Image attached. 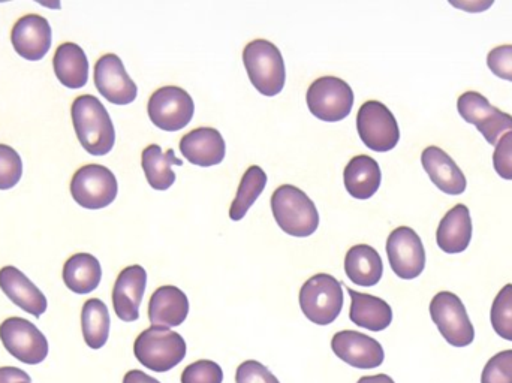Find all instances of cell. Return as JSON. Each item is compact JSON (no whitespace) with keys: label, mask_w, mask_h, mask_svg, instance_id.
<instances>
[{"label":"cell","mask_w":512,"mask_h":383,"mask_svg":"<svg viewBox=\"0 0 512 383\" xmlns=\"http://www.w3.org/2000/svg\"><path fill=\"white\" fill-rule=\"evenodd\" d=\"M72 123L83 149L92 156H105L113 150L116 131L107 108L92 95L78 96L72 102Z\"/></svg>","instance_id":"1"},{"label":"cell","mask_w":512,"mask_h":383,"mask_svg":"<svg viewBox=\"0 0 512 383\" xmlns=\"http://www.w3.org/2000/svg\"><path fill=\"white\" fill-rule=\"evenodd\" d=\"M271 211L279 228L292 237H310L318 229L316 205L295 186L283 185L276 189L271 196Z\"/></svg>","instance_id":"2"},{"label":"cell","mask_w":512,"mask_h":383,"mask_svg":"<svg viewBox=\"0 0 512 383\" xmlns=\"http://www.w3.org/2000/svg\"><path fill=\"white\" fill-rule=\"evenodd\" d=\"M134 354L146 369L156 373L170 372L185 360L186 342L176 331L152 325L135 340Z\"/></svg>","instance_id":"3"},{"label":"cell","mask_w":512,"mask_h":383,"mask_svg":"<svg viewBox=\"0 0 512 383\" xmlns=\"http://www.w3.org/2000/svg\"><path fill=\"white\" fill-rule=\"evenodd\" d=\"M243 63L249 80L261 95H279L285 86L286 71L282 54L276 45L265 39H255L243 51Z\"/></svg>","instance_id":"4"},{"label":"cell","mask_w":512,"mask_h":383,"mask_svg":"<svg viewBox=\"0 0 512 383\" xmlns=\"http://www.w3.org/2000/svg\"><path fill=\"white\" fill-rule=\"evenodd\" d=\"M300 307L313 324H333L343 309L342 283L330 274L310 277L300 291Z\"/></svg>","instance_id":"5"},{"label":"cell","mask_w":512,"mask_h":383,"mask_svg":"<svg viewBox=\"0 0 512 383\" xmlns=\"http://www.w3.org/2000/svg\"><path fill=\"white\" fill-rule=\"evenodd\" d=\"M307 107L316 119L336 123L351 114L354 92L346 81L337 77H321L307 90Z\"/></svg>","instance_id":"6"},{"label":"cell","mask_w":512,"mask_h":383,"mask_svg":"<svg viewBox=\"0 0 512 383\" xmlns=\"http://www.w3.org/2000/svg\"><path fill=\"white\" fill-rule=\"evenodd\" d=\"M430 316L439 333L454 348H466L475 340V328L465 304L453 292H439L430 303Z\"/></svg>","instance_id":"7"},{"label":"cell","mask_w":512,"mask_h":383,"mask_svg":"<svg viewBox=\"0 0 512 383\" xmlns=\"http://www.w3.org/2000/svg\"><path fill=\"white\" fill-rule=\"evenodd\" d=\"M357 131L367 149L385 153L399 144L400 129L396 117L387 105L379 101H367L357 114Z\"/></svg>","instance_id":"8"},{"label":"cell","mask_w":512,"mask_h":383,"mask_svg":"<svg viewBox=\"0 0 512 383\" xmlns=\"http://www.w3.org/2000/svg\"><path fill=\"white\" fill-rule=\"evenodd\" d=\"M147 113L156 128L165 132L182 131L194 117V99L182 87H161L150 96Z\"/></svg>","instance_id":"9"},{"label":"cell","mask_w":512,"mask_h":383,"mask_svg":"<svg viewBox=\"0 0 512 383\" xmlns=\"http://www.w3.org/2000/svg\"><path fill=\"white\" fill-rule=\"evenodd\" d=\"M119 192L116 176L102 165H86L71 180V195L87 210H101L113 204Z\"/></svg>","instance_id":"10"},{"label":"cell","mask_w":512,"mask_h":383,"mask_svg":"<svg viewBox=\"0 0 512 383\" xmlns=\"http://www.w3.org/2000/svg\"><path fill=\"white\" fill-rule=\"evenodd\" d=\"M457 110L466 123L478 129L490 146H496L505 134L512 131V116L493 107L481 93H463L457 101Z\"/></svg>","instance_id":"11"},{"label":"cell","mask_w":512,"mask_h":383,"mask_svg":"<svg viewBox=\"0 0 512 383\" xmlns=\"http://www.w3.org/2000/svg\"><path fill=\"white\" fill-rule=\"evenodd\" d=\"M0 340L6 351L21 363L36 366L47 358V337L27 319H6L0 325Z\"/></svg>","instance_id":"12"},{"label":"cell","mask_w":512,"mask_h":383,"mask_svg":"<svg viewBox=\"0 0 512 383\" xmlns=\"http://www.w3.org/2000/svg\"><path fill=\"white\" fill-rule=\"evenodd\" d=\"M387 256L391 270L403 280L417 279L426 268L423 241L408 226H400L388 235Z\"/></svg>","instance_id":"13"},{"label":"cell","mask_w":512,"mask_h":383,"mask_svg":"<svg viewBox=\"0 0 512 383\" xmlns=\"http://www.w3.org/2000/svg\"><path fill=\"white\" fill-rule=\"evenodd\" d=\"M95 86L114 105H129L137 99V84L129 77L116 54H105L96 62Z\"/></svg>","instance_id":"14"},{"label":"cell","mask_w":512,"mask_h":383,"mask_svg":"<svg viewBox=\"0 0 512 383\" xmlns=\"http://www.w3.org/2000/svg\"><path fill=\"white\" fill-rule=\"evenodd\" d=\"M331 349L337 358L355 369H376L385 360L381 343L358 331H340L331 340Z\"/></svg>","instance_id":"15"},{"label":"cell","mask_w":512,"mask_h":383,"mask_svg":"<svg viewBox=\"0 0 512 383\" xmlns=\"http://www.w3.org/2000/svg\"><path fill=\"white\" fill-rule=\"evenodd\" d=\"M51 26L47 18L29 14L21 17L12 27L11 42L18 56L30 62H38L47 56L51 48Z\"/></svg>","instance_id":"16"},{"label":"cell","mask_w":512,"mask_h":383,"mask_svg":"<svg viewBox=\"0 0 512 383\" xmlns=\"http://www.w3.org/2000/svg\"><path fill=\"white\" fill-rule=\"evenodd\" d=\"M147 286V273L141 265L126 267L117 277L113 289V306L117 318L135 322L140 318V306Z\"/></svg>","instance_id":"17"},{"label":"cell","mask_w":512,"mask_h":383,"mask_svg":"<svg viewBox=\"0 0 512 383\" xmlns=\"http://www.w3.org/2000/svg\"><path fill=\"white\" fill-rule=\"evenodd\" d=\"M0 289L6 297L24 312L35 318H41L47 312V298L41 289L15 267H3L0 270Z\"/></svg>","instance_id":"18"},{"label":"cell","mask_w":512,"mask_h":383,"mask_svg":"<svg viewBox=\"0 0 512 383\" xmlns=\"http://www.w3.org/2000/svg\"><path fill=\"white\" fill-rule=\"evenodd\" d=\"M180 152L192 165L209 168L224 161L227 146L221 132L213 128H198L180 140Z\"/></svg>","instance_id":"19"},{"label":"cell","mask_w":512,"mask_h":383,"mask_svg":"<svg viewBox=\"0 0 512 383\" xmlns=\"http://www.w3.org/2000/svg\"><path fill=\"white\" fill-rule=\"evenodd\" d=\"M421 164L439 191L447 195H462L468 186L465 174L450 155L436 146L427 147L421 153Z\"/></svg>","instance_id":"20"},{"label":"cell","mask_w":512,"mask_h":383,"mask_svg":"<svg viewBox=\"0 0 512 383\" xmlns=\"http://www.w3.org/2000/svg\"><path fill=\"white\" fill-rule=\"evenodd\" d=\"M189 315V300L177 286H162L149 301V319L156 327H179Z\"/></svg>","instance_id":"21"},{"label":"cell","mask_w":512,"mask_h":383,"mask_svg":"<svg viewBox=\"0 0 512 383\" xmlns=\"http://www.w3.org/2000/svg\"><path fill=\"white\" fill-rule=\"evenodd\" d=\"M472 240L471 211L465 204L451 208L439 223L436 241L439 249L448 255L465 252Z\"/></svg>","instance_id":"22"},{"label":"cell","mask_w":512,"mask_h":383,"mask_svg":"<svg viewBox=\"0 0 512 383\" xmlns=\"http://www.w3.org/2000/svg\"><path fill=\"white\" fill-rule=\"evenodd\" d=\"M351 295V312L349 319L352 324L358 327L366 328L369 331H384L390 327L393 322V310L387 301L379 297H373L370 294L354 291L348 288Z\"/></svg>","instance_id":"23"},{"label":"cell","mask_w":512,"mask_h":383,"mask_svg":"<svg viewBox=\"0 0 512 383\" xmlns=\"http://www.w3.org/2000/svg\"><path fill=\"white\" fill-rule=\"evenodd\" d=\"M54 72L60 84L68 89H81L89 80V60L80 45L65 42L54 54Z\"/></svg>","instance_id":"24"},{"label":"cell","mask_w":512,"mask_h":383,"mask_svg":"<svg viewBox=\"0 0 512 383\" xmlns=\"http://www.w3.org/2000/svg\"><path fill=\"white\" fill-rule=\"evenodd\" d=\"M343 180H345L346 191L352 198L369 199L379 191L381 186V168L370 156H355L346 165Z\"/></svg>","instance_id":"25"},{"label":"cell","mask_w":512,"mask_h":383,"mask_svg":"<svg viewBox=\"0 0 512 383\" xmlns=\"http://www.w3.org/2000/svg\"><path fill=\"white\" fill-rule=\"evenodd\" d=\"M346 276L357 286L372 288L378 285L384 273L381 256L369 244L351 247L345 258Z\"/></svg>","instance_id":"26"},{"label":"cell","mask_w":512,"mask_h":383,"mask_svg":"<svg viewBox=\"0 0 512 383\" xmlns=\"http://www.w3.org/2000/svg\"><path fill=\"white\" fill-rule=\"evenodd\" d=\"M141 165H143L144 174L147 182L155 191H168L176 182V173L173 171V165L182 167V159L177 158L174 150H164L158 144L144 149L141 155Z\"/></svg>","instance_id":"27"},{"label":"cell","mask_w":512,"mask_h":383,"mask_svg":"<svg viewBox=\"0 0 512 383\" xmlns=\"http://www.w3.org/2000/svg\"><path fill=\"white\" fill-rule=\"evenodd\" d=\"M101 279V264L90 253L71 256L63 267V282L75 294H90L98 288Z\"/></svg>","instance_id":"28"},{"label":"cell","mask_w":512,"mask_h":383,"mask_svg":"<svg viewBox=\"0 0 512 383\" xmlns=\"http://www.w3.org/2000/svg\"><path fill=\"white\" fill-rule=\"evenodd\" d=\"M110 313L104 301L98 298L87 300L81 312V330L84 342L90 349L104 348L110 336Z\"/></svg>","instance_id":"29"},{"label":"cell","mask_w":512,"mask_h":383,"mask_svg":"<svg viewBox=\"0 0 512 383\" xmlns=\"http://www.w3.org/2000/svg\"><path fill=\"white\" fill-rule=\"evenodd\" d=\"M267 185V174L258 165L248 168L242 183H240L239 191H237L236 199L230 208V217L234 222H239L248 214L249 208L255 204L256 199L264 192Z\"/></svg>","instance_id":"30"},{"label":"cell","mask_w":512,"mask_h":383,"mask_svg":"<svg viewBox=\"0 0 512 383\" xmlns=\"http://www.w3.org/2000/svg\"><path fill=\"white\" fill-rule=\"evenodd\" d=\"M492 327L502 339L512 342V285L504 286L493 301Z\"/></svg>","instance_id":"31"},{"label":"cell","mask_w":512,"mask_h":383,"mask_svg":"<svg viewBox=\"0 0 512 383\" xmlns=\"http://www.w3.org/2000/svg\"><path fill=\"white\" fill-rule=\"evenodd\" d=\"M23 176V161L12 147L0 144V191L18 185Z\"/></svg>","instance_id":"32"},{"label":"cell","mask_w":512,"mask_h":383,"mask_svg":"<svg viewBox=\"0 0 512 383\" xmlns=\"http://www.w3.org/2000/svg\"><path fill=\"white\" fill-rule=\"evenodd\" d=\"M224 372L215 361L200 360L189 364L182 373V383H222Z\"/></svg>","instance_id":"33"},{"label":"cell","mask_w":512,"mask_h":383,"mask_svg":"<svg viewBox=\"0 0 512 383\" xmlns=\"http://www.w3.org/2000/svg\"><path fill=\"white\" fill-rule=\"evenodd\" d=\"M481 383H512V351H502L490 358L481 376Z\"/></svg>","instance_id":"34"},{"label":"cell","mask_w":512,"mask_h":383,"mask_svg":"<svg viewBox=\"0 0 512 383\" xmlns=\"http://www.w3.org/2000/svg\"><path fill=\"white\" fill-rule=\"evenodd\" d=\"M487 66L496 77L512 83V45H499L487 56Z\"/></svg>","instance_id":"35"},{"label":"cell","mask_w":512,"mask_h":383,"mask_svg":"<svg viewBox=\"0 0 512 383\" xmlns=\"http://www.w3.org/2000/svg\"><path fill=\"white\" fill-rule=\"evenodd\" d=\"M493 167L499 177L512 182V131L505 134L496 144Z\"/></svg>","instance_id":"36"},{"label":"cell","mask_w":512,"mask_h":383,"mask_svg":"<svg viewBox=\"0 0 512 383\" xmlns=\"http://www.w3.org/2000/svg\"><path fill=\"white\" fill-rule=\"evenodd\" d=\"M236 383H280L279 379L258 361L249 360L240 364L236 373Z\"/></svg>","instance_id":"37"},{"label":"cell","mask_w":512,"mask_h":383,"mask_svg":"<svg viewBox=\"0 0 512 383\" xmlns=\"http://www.w3.org/2000/svg\"><path fill=\"white\" fill-rule=\"evenodd\" d=\"M493 0H450V5L462 11L478 14V12L487 11L493 5Z\"/></svg>","instance_id":"38"},{"label":"cell","mask_w":512,"mask_h":383,"mask_svg":"<svg viewBox=\"0 0 512 383\" xmlns=\"http://www.w3.org/2000/svg\"><path fill=\"white\" fill-rule=\"evenodd\" d=\"M0 383H32V379L17 367H2L0 369Z\"/></svg>","instance_id":"39"},{"label":"cell","mask_w":512,"mask_h":383,"mask_svg":"<svg viewBox=\"0 0 512 383\" xmlns=\"http://www.w3.org/2000/svg\"><path fill=\"white\" fill-rule=\"evenodd\" d=\"M123 383H161L156 381L152 376L147 375V373L140 372V370H131V372L126 373L125 378H123Z\"/></svg>","instance_id":"40"},{"label":"cell","mask_w":512,"mask_h":383,"mask_svg":"<svg viewBox=\"0 0 512 383\" xmlns=\"http://www.w3.org/2000/svg\"><path fill=\"white\" fill-rule=\"evenodd\" d=\"M357 383H396L390 376L387 375H375V376H364Z\"/></svg>","instance_id":"41"}]
</instances>
